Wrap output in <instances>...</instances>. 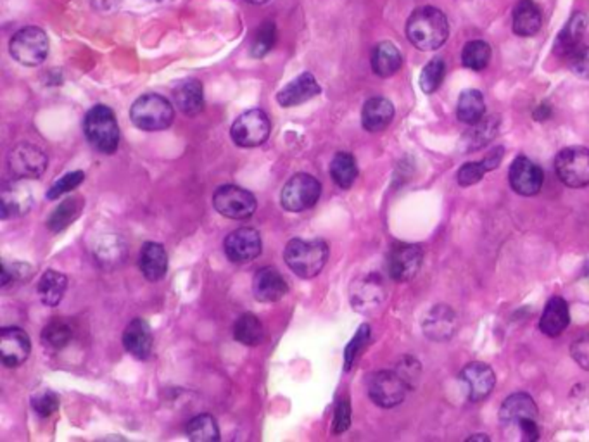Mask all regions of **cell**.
<instances>
[{"instance_id":"obj_1","label":"cell","mask_w":589,"mask_h":442,"mask_svg":"<svg viewBox=\"0 0 589 442\" xmlns=\"http://www.w3.org/2000/svg\"><path fill=\"white\" fill-rule=\"evenodd\" d=\"M448 35L450 23L436 7H420L407 21V37L418 50H436L445 45Z\"/></svg>"},{"instance_id":"obj_2","label":"cell","mask_w":589,"mask_h":442,"mask_svg":"<svg viewBox=\"0 0 589 442\" xmlns=\"http://www.w3.org/2000/svg\"><path fill=\"white\" fill-rule=\"evenodd\" d=\"M283 259L292 273L299 278L310 280L323 270L329 259V246L322 239H292L285 246Z\"/></svg>"},{"instance_id":"obj_3","label":"cell","mask_w":589,"mask_h":442,"mask_svg":"<svg viewBox=\"0 0 589 442\" xmlns=\"http://www.w3.org/2000/svg\"><path fill=\"white\" fill-rule=\"evenodd\" d=\"M83 132L89 144L101 154H114L120 146V126L116 114L105 104L94 106L85 114Z\"/></svg>"},{"instance_id":"obj_4","label":"cell","mask_w":589,"mask_h":442,"mask_svg":"<svg viewBox=\"0 0 589 442\" xmlns=\"http://www.w3.org/2000/svg\"><path fill=\"white\" fill-rule=\"evenodd\" d=\"M130 119L137 128L145 132L167 130L174 123V104L158 94H145L134 103Z\"/></svg>"},{"instance_id":"obj_5","label":"cell","mask_w":589,"mask_h":442,"mask_svg":"<svg viewBox=\"0 0 589 442\" xmlns=\"http://www.w3.org/2000/svg\"><path fill=\"white\" fill-rule=\"evenodd\" d=\"M49 49H50L49 37L38 27L21 28L12 35L9 43L11 56L23 66L42 65L49 56Z\"/></svg>"},{"instance_id":"obj_6","label":"cell","mask_w":589,"mask_h":442,"mask_svg":"<svg viewBox=\"0 0 589 442\" xmlns=\"http://www.w3.org/2000/svg\"><path fill=\"white\" fill-rule=\"evenodd\" d=\"M214 210L230 220H249L258 208L256 197L239 185H223L213 195Z\"/></svg>"},{"instance_id":"obj_7","label":"cell","mask_w":589,"mask_h":442,"mask_svg":"<svg viewBox=\"0 0 589 442\" xmlns=\"http://www.w3.org/2000/svg\"><path fill=\"white\" fill-rule=\"evenodd\" d=\"M272 123L267 112L261 110H249L243 112L230 128L232 141L239 148H258L265 144L270 137Z\"/></svg>"},{"instance_id":"obj_8","label":"cell","mask_w":589,"mask_h":442,"mask_svg":"<svg viewBox=\"0 0 589 442\" xmlns=\"http://www.w3.org/2000/svg\"><path fill=\"white\" fill-rule=\"evenodd\" d=\"M322 194V184L308 173H298L283 185L280 202L285 211L301 213L313 208Z\"/></svg>"},{"instance_id":"obj_9","label":"cell","mask_w":589,"mask_h":442,"mask_svg":"<svg viewBox=\"0 0 589 442\" xmlns=\"http://www.w3.org/2000/svg\"><path fill=\"white\" fill-rule=\"evenodd\" d=\"M554 171L562 184L569 188L589 185V149H562L554 159Z\"/></svg>"},{"instance_id":"obj_10","label":"cell","mask_w":589,"mask_h":442,"mask_svg":"<svg viewBox=\"0 0 589 442\" xmlns=\"http://www.w3.org/2000/svg\"><path fill=\"white\" fill-rule=\"evenodd\" d=\"M49 159L45 152L34 144H19L7 156V166L18 180H36L47 170Z\"/></svg>"},{"instance_id":"obj_11","label":"cell","mask_w":589,"mask_h":442,"mask_svg":"<svg viewBox=\"0 0 589 442\" xmlns=\"http://www.w3.org/2000/svg\"><path fill=\"white\" fill-rule=\"evenodd\" d=\"M408 384L399 377L398 371L382 370L368 380V396L381 408H394L401 405L408 392Z\"/></svg>"},{"instance_id":"obj_12","label":"cell","mask_w":589,"mask_h":442,"mask_svg":"<svg viewBox=\"0 0 589 442\" xmlns=\"http://www.w3.org/2000/svg\"><path fill=\"white\" fill-rule=\"evenodd\" d=\"M422 261H423V249L420 246L398 242L392 246L387 256L389 277L396 282H408L422 268Z\"/></svg>"},{"instance_id":"obj_13","label":"cell","mask_w":589,"mask_h":442,"mask_svg":"<svg viewBox=\"0 0 589 442\" xmlns=\"http://www.w3.org/2000/svg\"><path fill=\"white\" fill-rule=\"evenodd\" d=\"M225 255L236 264H245L251 263L261 255L263 244H261V235L258 230L251 226H243L234 230L232 233L227 235L225 239Z\"/></svg>"},{"instance_id":"obj_14","label":"cell","mask_w":589,"mask_h":442,"mask_svg":"<svg viewBox=\"0 0 589 442\" xmlns=\"http://www.w3.org/2000/svg\"><path fill=\"white\" fill-rule=\"evenodd\" d=\"M32 353V340L19 327H5L0 332V360L7 369L21 367Z\"/></svg>"},{"instance_id":"obj_15","label":"cell","mask_w":589,"mask_h":442,"mask_svg":"<svg viewBox=\"0 0 589 442\" xmlns=\"http://www.w3.org/2000/svg\"><path fill=\"white\" fill-rule=\"evenodd\" d=\"M508 180H510L514 192H517L523 197H532V195L539 194L545 177H543V170L536 163H532L525 156H520L510 166Z\"/></svg>"},{"instance_id":"obj_16","label":"cell","mask_w":589,"mask_h":442,"mask_svg":"<svg viewBox=\"0 0 589 442\" xmlns=\"http://www.w3.org/2000/svg\"><path fill=\"white\" fill-rule=\"evenodd\" d=\"M32 206H34V195L27 185L16 180L2 187L0 192L2 220L23 217L32 210Z\"/></svg>"},{"instance_id":"obj_17","label":"cell","mask_w":589,"mask_h":442,"mask_svg":"<svg viewBox=\"0 0 589 442\" xmlns=\"http://www.w3.org/2000/svg\"><path fill=\"white\" fill-rule=\"evenodd\" d=\"M460 378L467 384L469 400L472 403H479V401L485 400L496 385V375H494L492 369L485 363H479V362L469 363L465 369L461 370Z\"/></svg>"},{"instance_id":"obj_18","label":"cell","mask_w":589,"mask_h":442,"mask_svg":"<svg viewBox=\"0 0 589 442\" xmlns=\"http://www.w3.org/2000/svg\"><path fill=\"white\" fill-rule=\"evenodd\" d=\"M322 92L316 78L312 73H301L291 80L277 94L278 104L282 108L301 106Z\"/></svg>"},{"instance_id":"obj_19","label":"cell","mask_w":589,"mask_h":442,"mask_svg":"<svg viewBox=\"0 0 589 442\" xmlns=\"http://www.w3.org/2000/svg\"><path fill=\"white\" fill-rule=\"evenodd\" d=\"M287 291L289 286L277 268L267 266L254 273L252 294L260 302H277L287 294Z\"/></svg>"},{"instance_id":"obj_20","label":"cell","mask_w":589,"mask_h":442,"mask_svg":"<svg viewBox=\"0 0 589 442\" xmlns=\"http://www.w3.org/2000/svg\"><path fill=\"white\" fill-rule=\"evenodd\" d=\"M154 337L149 324L142 318H136L128 324V327L123 332V346L125 349L140 362L149 360L152 353Z\"/></svg>"},{"instance_id":"obj_21","label":"cell","mask_w":589,"mask_h":442,"mask_svg":"<svg viewBox=\"0 0 589 442\" xmlns=\"http://www.w3.org/2000/svg\"><path fill=\"white\" fill-rule=\"evenodd\" d=\"M422 329L430 340H448L456 331V315L448 306L438 304L427 313Z\"/></svg>"},{"instance_id":"obj_22","label":"cell","mask_w":589,"mask_h":442,"mask_svg":"<svg viewBox=\"0 0 589 442\" xmlns=\"http://www.w3.org/2000/svg\"><path fill=\"white\" fill-rule=\"evenodd\" d=\"M174 108L185 116H198L205 110L203 83L196 78L180 81L174 90Z\"/></svg>"},{"instance_id":"obj_23","label":"cell","mask_w":589,"mask_h":442,"mask_svg":"<svg viewBox=\"0 0 589 442\" xmlns=\"http://www.w3.org/2000/svg\"><path fill=\"white\" fill-rule=\"evenodd\" d=\"M139 268L149 282L161 280L168 271V253L158 242H145L140 249Z\"/></svg>"},{"instance_id":"obj_24","label":"cell","mask_w":589,"mask_h":442,"mask_svg":"<svg viewBox=\"0 0 589 442\" xmlns=\"http://www.w3.org/2000/svg\"><path fill=\"white\" fill-rule=\"evenodd\" d=\"M539 409L534 403V400L525 392H515L508 396L503 405L500 408V420L505 425H519L525 418L538 420Z\"/></svg>"},{"instance_id":"obj_25","label":"cell","mask_w":589,"mask_h":442,"mask_svg":"<svg viewBox=\"0 0 589 442\" xmlns=\"http://www.w3.org/2000/svg\"><path fill=\"white\" fill-rule=\"evenodd\" d=\"M569 324H570L569 304L563 297L554 295L548 301V304H546V308L541 315L539 329L548 337H558L565 332V329L569 327Z\"/></svg>"},{"instance_id":"obj_26","label":"cell","mask_w":589,"mask_h":442,"mask_svg":"<svg viewBox=\"0 0 589 442\" xmlns=\"http://www.w3.org/2000/svg\"><path fill=\"white\" fill-rule=\"evenodd\" d=\"M588 28V18L585 12H576L569 23L563 27V30L558 34L556 38V45L554 49L563 56V57H570L577 49H581V42L585 38Z\"/></svg>"},{"instance_id":"obj_27","label":"cell","mask_w":589,"mask_h":442,"mask_svg":"<svg viewBox=\"0 0 589 442\" xmlns=\"http://www.w3.org/2000/svg\"><path fill=\"white\" fill-rule=\"evenodd\" d=\"M394 119V106L384 97H372L365 103L361 110V125L367 132L377 133L385 130Z\"/></svg>"},{"instance_id":"obj_28","label":"cell","mask_w":589,"mask_h":442,"mask_svg":"<svg viewBox=\"0 0 589 442\" xmlns=\"http://www.w3.org/2000/svg\"><path fill=\"white\" fill-rule=\"evenodd\" d=\"M500 118L498 116H487V118H483L479 123L472 125L470 130H467L463 135H461V141H460V146L461 149L469 154V152H474V150H479V149L485 148L496 135H498V130H500Z\"/></svg>"},{"instance_id":"obj_29","label":"cell","mask_w":589,"mask_h":442,"mask_svg":"<svg viewBox=\"0 0 589 442\" xmlns=\"http://www.w3.org/2000/svg\"><path fill=\"white\" fill-rule=\"evenodd\" d=\"M543 25L541 9L534 0H519L514 9V32L519 37H534Z\"/></svg>"},{"instance_id":"obj_30","label":"cell","mask_w":589,"mask_h":442,"mask_svg":"<svg viewBox=\"0 0 589 442\" xmlns=\"http://www.w3.org/2000/svg\"><path fill=\"white\" fill-rule=\"evenodd\" d=\"M505 149L496 148L492 149L483 161H474V163H467L458 170V184L461 187H470V185L479 184L483 180L487 171L496 170L501 164Z\"/></svg>"},{"instance_id":"obj_31","label":"cell","mask_w":589,"mask_h":442,"mask_svg":"<svg viewBox=\"0 0 589 442\" xmlns=\"http://www.w3.org/2000/svg\"><path fill=\"white\" fill-rule=\"evenodd\" d=\"M403 65L399 49L391 42H381L372 52V70L381 78L398 73Z\"/></svg>"},{"instance_id":"obj_32","label":"cell","mask_w":589,"mask_h":442,"mask_svg":"<svg viewBox=\"0 0 589 442\" xmlns=\"http://www.w3.org/2000/svg\"><path fill=\"white\" fill-rule=\"evenodd\" d=\"M38 297L45 306H58L68 289V278L65 273L56 270H47L38 282Z\"/></svg>"},{"instance_id":"obj_33","label":"cell","mask_w":589,"mask_h":442,"mask_svg":"<svg viewBox=\"0 0 589 442\" xmlns=\"http://www.w3.org/2000/svg\"><path fill=\"white\" fill-rule=\"evenodd\" d=\"M485 114V103L483 94L479 90L469 88L461 92L456 106V116L463 125H476L479 123Z\"/></svg>"},{"instance_id":"obj_34","label":"cell","mask_w":589,"mask_h":442,"mask_svg":"<svg viewBox=\"0 0 589 442\" xmlns=\"http://www.w3.org/2000/svg\"><path fill=\"white\" fill-rule=\"evenodd\" d=\"M83 206H85V201H83L81 197L73 195V197L65 199V201H63V202L52 211V215L49 217V220H47L49 230L54 232V233H59V232L66 230L71 223L81 215Z\"/></svg>"},{"instance_id":"obj_35","label":"cell","mask_w":589,"mask_h":442,"mask_svg":"<svg viewBox=\"0 0 589 442\" xmlns=\"http://www.w3.org/2000/svg\"><path fill=\"white\" fill-rule=\"evenodd\" d=\"M384 301V287L381 280L368 277L361 282H358V287L353 289V306L358 311H368L372 308L381 306Z\"/></svg>"},{"instance_id":"obj_36","label":"cell","mask_w":589,"mask_h":442,"mask_svg":"<svg viewBox=\"0 0 589 442\" xmlns=\"http://www.w3.org/2000/svg\"><path fill=\"white\" fill-rule=\"evenodd\" d=\"M234 339L244 346L254 347L265 339V329L260 318L252 313H244L234 324Z\"/></svg>"},{"instance_id":"obj_37","label":"cell","mask_w":589,"mask_h":442,"mask_svg":"<svg viewBox=\"0 0 589 442\" xmlns=\"http://www.w3.org/2000/svg\"><path fill=\"white\" fill-rule=\"evenodd\" d=\"M330 177L341 188H349L358 177L356 159L349 152H337L330 163Z\"/></svg>"},{"instance_id":"obj_38","label":"cell","mask_w":589,"mask_h":442,"mask_svg":"<svg viewBox=\"0 0 589 442\" xmlns=\"http://www.w3.org/2000/svg\"><path fill=\"white\" fill-rule=\"evenodd\" d=\"M185 432H187V438L190 441L216 442L220 439L218 423H216V420L211 415H208V413H201V415L194 416L187 423Z\"/></svg>"},{"instance_id":"obj_39","label":"cell","mask_w":589,"mask_h":442,"mask_svg":"<svg viewBox=\"0 0 589 442\" xmlns=\"http://www.w3.org/2000/svg\"><path fill=\"white\" fill-rule=\"evenodd\" d=\"M492 50L484 40H470L461 50V63L472 72H483L491 61Z\"/></svg>"},{"instance_id":"obj_40","label":"cell","mask_w":589,"mask_h":442,"mask_svg":"<svg viewBox=\"0 0 589 442\" xmlns=\"http://www.w3.org/2000/svg\"><path fill=\"white\" fill-rule=\"evenodd\" d=\"M71 339H73V329L68 322H65L61 318L52 320L42 331V342L45 344V347H49L52 351L65 349L70 344Z\"/></svg>"},{"instance_id":"obj_41","label":"cell","mask_w":589,"mask_h":442,"mask_svg":"<svg viewBox=\"0 0 589 442\" xmlns=\"http://www.w3.org/2000/svg\"><path fill=\"white\" fill-rule=\"evenodd\" d=\"M277 42V27L272 21H265L254 34L251 43V56L252 57H265Z\"/></svg>"},{"instance_id":"obj_42","label":"cell","mask_w":589,"mask_h":442,"mask_svg":"<svg viewBox=\"0 0 589 442\" xmlns=\"http://www.w3.org/2000/svg\"><path fill=\"white\" fill-rule=\"evenodd\" d=\"M445 74H446V66L443 63V59H432L425 65V68L422 70V74H420V88L425 92V94H432L436 92L443 80H445Z\"/></svg>"},{"instance_id":"obj_43","label":"cell","mask_w":589,"mask_h":442,"mask_svg":"<svg viewBox=\"0 0 589 442\" xmlns=\"http://www.w3.org/2000/svg\"><path fill=\"white\" fill-rule=\"evenodd\" d=\"M370 340V325H361L358 332L354 333V337L351 339V342L346 346V351H345V369L351 370V367L354 365L356 358L363 353V349L367 347Z\"/></svg>"},{"instance_id":"obj_44","label":"cell","mask_w":589,"mask_h":442,"mask_svg":"<svg viewBox=\"0 0 589 442\" xmlns=\"http://www.w3.org/2000/svg\"><path fill=\"white\" fill-rule=\"evenodd\" d=\"M83 180H85V173L83 171H71V173H66L65 177H61L56 184L52 185L47 190V199L54 201V199H59L65 194H70L74 188H78L80 185L83 184Z\"/></svg>"},{"instance_id":"obj_45","label":"cell","mask_w":589,"mask_h":442,"mask_svg":"<svg viewBox=\"0 0 589 442\" xmlns=\"http://www.w3.org/2000/svg\"><path fill=\"white\" fill-rule=\"evenodd\" d=\"M32 408L35 409L36 415L43 418L52 416L59 409V396L50 389L38 391L32 396Z\"/></svg>"},{"instance_id":"obj_46","label":"cell","mask_w":589,"mask_h":442,"mask_svg":"<svg viewBox=\"0 0 589 442\" xmlns=\"http://www.w3.org/2000/svg\"><path fill=\"white\" fill-rule=\"evenodd\" d=\"M569 59H570L572 73L589 81V47L577 49Z\"/></svg>"},{"instance_id":"obj_47","label":"cell","mask_w":589,"mask_h":442,"mask_svg":"<svg viewBox=\"0 0 589 442\" xmlns=\"http://www.w3.org/2000/svg\"><path fill=\"white\" fill-rule=\"evenodd\" d=\"M396 371H398L399 377L408 384V387H414L416 384V380H418V377H420V373H422V367H420V363L416 362L415 358L407 356V358H403V360L399 362V365H398V370H396Z\"/></svg>"},{"instance_id":"obj_48","label":"cell","mask_w":589,"mask_h":442,"mask_svg":"<svg viewBox=\"0 0 589 442\" xmlns=\"http://www.w3.org/2000/svg\"><path fill=\"white\" fill-rule=\"evenodd\" d=\"M351 425V405L347 398H341L336 406V416H334V434L346 432Z\"/></svg>"},{"instance_id":"obj_49","label":"cell","mask_w":589,"mask_h":442,"mask_svg":"<svg viewBox=\"0 0 589 442\" xmlns=\"http://www.w3.org/2000/svg\"><path fill=\"white\" fill-rule=\"evenodd\" d=\"M570 354L581 369L589 370V333L579 337L576 342H572Z\"/></svg>"},{"instance_id":"obj_50","label":"cell","mask_w":589,"mask_h":442,"mask_svg":"<svg viewBox=\"0 0 589 442\" xmlns=\"http://www.w3.org/2000/svg\"><path fill=\"white\" fill-rule=\"evenodd\" d=\"M520 432L523 436L525 441H536L539 438V431H538V422L534 418H525L519 423Z\"/></svg>"},{"instance_id":"obj_51","label":"cell","mask_w":589,"mask_h":442,"mask_svg":"<svg viewBox=\"0 0 589 442\" xmlns=\"http://www.w3.org/2000/svg\"><path fill=\"white\" fill-rule=\"evenodd\" d=\"M550 114H552V108L548 104H541L538 110H534L536 119H546V118H550Z\"/></svg>"},{"instance_id":"obj_52","label":"cell","mask_w":589,"mask_h":442,"mask_svg":"<svg viewBox=\"0 0 589 442\" xmlns=\"http://www.w3.org/2000/svg\"><path fill=\"white\" fill-rule=\"evenodd\" d=\"M469 441H489V438L487 436H472V438H469Z\"/></svg>"},{"instance_id":"obj_53","label":"cell","mask_w":589,"mask_h":442,"mask_svg":"<svg viewBox=\"0 0 589 442\" xmlns=\"http://www.w3.org/2000/svg\"><path fill=\"white\" fill-rule=\"evenodd\" d=\"M245 2L254 4V5H263V4H267V2H270V0H245Z\"/></svg>"},{"instance_id":"obj_54","label":"cell","mask_w":589,"mask_h":442,"mask_svg":"<svg viewBox=\"0 0 589 442\" xmlns=\"http://www.w3.org/2000/svg\"><path fill=\"white\" fill-rule=\"evenodd\" d=\"M147 2H167V0H147Z\"/></svg>"},{"instance_id":"obj_55","label":"cell","mask_w":589,"mask_h":442,"mask_svg":"<svg viewBox=\"0 0 589 442\" xmlns=\"http://www.w3.org/2000/svg\"><path fill=\"white\" fill-rule=\"evenodd\" d=\"M586 275L589 277V263L586 264Z\"/></svg>"}]
</instances>
